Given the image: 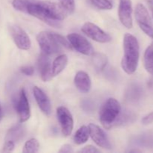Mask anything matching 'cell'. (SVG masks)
Wrapping results in <instances>:
<instances>
[{"instance_id":"6da1fadb","label":"cell","mask_w":153,"mask_h":153,"mask_svg":"<svg viewBox=\"0 0 153 153\" xmlns=\"http://www.w3.org/2000/svg\"><path fill=\"white\" fill-rule=\"evenodd\" d=\"M27 13L50 26L60 28L61 26L60 21L66 19L69 13L61 3L37 0L28 5Z\"/></svg>"},{"instance_id":"7a4b0ae2","label":"cell","mask_w":153,"mask_h":153,"mask_svg":"<svg viewBox=\"0 0 153 153\" xmlns=\"http://www.w3.org/2000/svg\"><path fill=\"white\" fill-rule=\"evenodd\" d=\"M123 52L121 67L127 74H133L138 66L140 46L137 39L129 33H126L124 35Z\"/></svg>"},{"instance_id":"3957f363","label":"cell","mask_w":153,"mask_h":153,"mask_svg":"<svg viewBox=\"0 0 153 153\" xmlns=\"http://www.w3.org/2000/svg\"><path fill=\"white\" fill-rule=\"evenodd\" d=\"M120 111L121 106L119 102L114 98L108 99L100 111V120L102 126L106 129L111 128Z\"/></svg>"},{"instance_id":"277c9868","label":"cell","mask_w":153,"mask_h":153,"mask_svg":"<svg viewBox=\"0 0 153 153\" xmlns=\"http://www.w3.org/2000/svg\"><path fill=\"white\" fill-rule=\"evenodd\" d=\"M37 41L42 52L46 55L58 53L63 48L57 40L55 32L41 31L37 35Z\"/></svg>"},{"instance_id":"5b68a950","label":"cell","mask_w":153,"mask_h":153,"mask_svg":"<svg viewBox=\"0 0 153 153\" xmlns=\"http://www.w3.org/2000/svg\"><path fill=\"white\" fill-rule=\"evenodd\" d=\"M136 21L140 29L148 37L153 38V25L149 13L146 7L141 3L136 5L134 10Z\"/></svg>"},{"instance_id":"8992f818","label":"cell","mask_w":153,"mask_h":153,"mask_svg":"<svg viewBox=\"0 0 153 153\" xmlns=\"http://www.w3.org/2000/svg\"><path fill=\"white\" fill-rule=\"evenodd\" d=\"M82 31L89 38L98 43H106L111 41V37L110 34L106 33L98 25L92 22H85L82 25Z\"/></svg>"},{"instance_id":"52a82bcc","label":"cell","mask_w":153,"mask_h":153,"mask_svg":"<svg viewBox=\"0 0 153 153\" xmlns=\"http://www.w3.org/2000/svg\"><path fill=\"white\" fill-rule=\"evenodd\" d=\"M72 48L85 55H91L94 52L91 43L81 34L77 33H71L67 36Z\"/></svg>"},{"instance_id":"ba28073f","label":"cell","mask_w":153,"mask_h":153,"mask_svg":"<svg viewBox=\"0 0 153 153\" xmlns=\"http://www.w3.org/2000/svg\"><path fill=\"white\" fill-rule=\"evenodd\" d=\"M9 31L17 48L21 50H28L31 48V40L27 33L20 26L12 24L9 26Z\"/></svg>"},{"instance_id":"9c48e42d","label":"cell","mask_w":153,"mask_h":153,"mask_svg":"<svg viewBox=\"0 0 153 153\" xmlns=\"http://www.w3.org/2000/svg\"><path fill=\"white\" fill-rule=\"evenodd\" d=\"M57 117L61 126L62 134L66 137L71 134L74 126V121L70 111L64 106H60L57 108Z\"/></svg>"},{"instance_id":"30bf717a","label":"cell","mask_w":153,"mask_h":153,"mask_svg":"<svg viewBox=\"0 0 153 153\" xmlns=\"http://www.w3.org/2000/svg\"><path fill=\"white\" fill-rule=\"evenodd\" d=\"M15 108L20 123L26 122L31 116V111H30V105L27 98L26 93L23 88L21 89L17 100H16Z\"/></svg>"},{"instance_id":"8fae6325","label":"cell","mask_w":153,"mask_h":153,"mask_svg":"<svg viewBox=\"0 0 153 153\" xmlns=\"http://www.w3.org/2000/svg\"><path fill=\"white\" fill-rule=\"evenodd\" d=\"M118 16L123 26L128 29L132 28V4L131 0H120Z\"/></svg>"},{"instance_id":"7c38bea8","label":"cell","mask_w":153,"mask_h":153,"mask_svg":"<svg viewBox=\"0 0 153 153\" xmlns=\"http://www.w3.org/2000/svg\"><path fill=\"white\" fill-rule=\"evenodd\" d=\"M88 129L90 136L96 144L103 149H111V144L108 137L99 126L94 123H90L88 125Z\"/></svg>"},{"instance_id":"4fadbf2b","label":"cell","mask_w":153,"mask_h":153,"mask_svg":"<svg viewBox=\"0 0 153 153\" xmlns=\"http://www.w3.org/2000/svg\"><path fill=\"white\" fill-rule=\"evenodd\" d=\"M37 67L40 78L43 82H49L54 77L52 75V64L50 58H49V55H46L43 52L40 54L37 61Z\"/></svg>"},{"instance_id":"5bb4252c","label":"cell","mask_w":153,"mask_h":153,"mask_svg":"<svg viewBox=\"0 0 153 153\" xmlns=\"http://www.w3.org/2000/svg\"><path fill=\"white\" fill-rule=\"evenodd\" d=\"M33 94L42 112L47 116L50 115L52 113V105L48 96L37 86H34L33 88Z\"/></svg>"},{"instance_id":"9a60e30c","label":"cell","mask_w":153,"mask_h":153,"mask_svg":"<svg viewBox=\"0 0 153 153\" xmlns=\"http://www.w3.org/2000/svg\"><path fill=\"white\" fill-rule=\"evenodd\" d=\"M74 83L76 88L84 94L89 92L91 88V79L89 75L85 71H79L76 73Z\"/></svg>"},{"instance_id":"2e32d148","label":"cell","mask_w":153,"mask_h":153,"mask_svg":"<svg viewBox=\"0 0 153 153\" xmlns=\"http://www.w3.org/2000/svg\"><path fill=\"white\" fill-rule=\"evenodd\" d=\"M92 64L97 72L103 71L107 66L108 58L105 54L100 52H94L92 54Z\"/></svg>"},{"instance_id":"e0dca14e","label":"cell","mask_w":153,"mask_h":153,"mask_svg":"<svg viewBox=\"0 0 153 153\" xmlns=\"http://www.w3.org/2000/svg\"><path fill=\"white\" fill-rule=\"evenodd\" d=\"M67 63H68V57L67 55H59L54 60L53 63L52 64V75L53 76H58V74L61 73L63 70L67 67Z\"/></svg>"},{"instance_id":"ac0fdd59","label":"cell","mask_w":153,"mask_h":153,"mask_svg":"<svg viewBox=\"0 0 153 153\" xmlns=\"http://www.w3.org/2000/svg\"><path fill=\"white\" fill-rule=\"evenodd\" d=\"M143 64L146 71L153 76V43L146 48L143 55Z\"/></svg>"},{"instance_id":"d6986e66","label":"cell","mask_w":153,"mask_h":153,"mask_svg":"<svg viewBox=\"0 0 153 153\" xmlns=\"http://www.w3.org/2000/svg\"><path fill=\"white\" fill-rule=\"evenodd\" d=\"M89 136L90 134L88 126H82L75 133L73 140H74V142L76 143V144L82 145L88 141V138H89Z\"/></svg>"},{"instance_id":"ffe728a7","label":"cell","mask_w":153,"mask_h":153,"mask_svg":"<svg viewBox=\"0 0 153 153\" xmlns=\"http://www.w3.org/2000/svg\"><path fill=\"white\" fill-rule=\"evenodd\" d=\"M24 129L22 128V126H16L13 128H10V130L7 132V136L5 137V140H13L16 143L17 140H19L23 135Z\"/></svg>"},{"instance_id":"44dd1931","label":"cell","mask_w":153,"mask_h":153,"mask_svg":"<svg viewBox=\"0 0 153 153\" xmlns=\"http://www.w3.org/2000/svg\"><path fill=\"white\" fill-rule=\"evenodd\" d=\"M91 5L99 10H111L113 7V0H88Z\"/></svg>"},{"instance_id":"7402d4cb","label":"cell","mask_w":153,"mask_h":153,"mask_svg":"<svg viewBox=\"0 0 153 153\" xmlns=\"http://www.w3.org/2000/svg\"><path fill=\"white\" fill-rule=\"evenodd\" d=\"M40 143L36 138H31L24 144L22 152L24 153H36L39 152Z\"/></svg>"},{"instance_id":"603a6c76","label":"cell","mask_w":153,"mask_h":153,"mask_svg":"<svg viewBox=\"0 0 153 153\" xmlns=\"http://www.w3.org/2000/svg\"><path fill=\"white\" fill-rule=\"evenodd\" d=\"M37 0H13L12 6L15 10L20 12L27 13V9L31 3L34 2Z\"/></svg>"},{"instance_id":"cb8c5ba5","label":"cell","mask_w":153,"mask_h":153,"mask_svg":"<svg viewBox=\"0 0 153 153\" xmlns=\"http://www.w3.org/2000/svg\"><path fill=\"white\" fill-rule=\"evenodd\" d=\"M59 1L69 13H73L75 11L76 8L75 0H59Z\"/></svg>"},{"instance_id":"d4e9b609","label":"cell","mask_w":153,"mask_h":153,"mask_svg":"<svg viewBox=\"0 0 153 153\" xmlns=\"http://www.w3.org/2000/svg\"><path fill=\"white\" fill-rule=\"evenodd\" d=\"M15 147V142H13V140H5V142L4 143V146H3L2 152H10L14 149Z\"/></svg>"},{"instance_id":"484cf974","label":"cell","mask_w":153,"mask_h":153,"mask_svg":"<svg viewBox=\"0 0 153 153\" xmlns=\"http://www.w3.org/2000/svg\"><path fill=\"white\" fill-rule=\"evenodd\" d=\"M79 152H84V153H99L100 152V149H97L95 146L92 145H88V146H85L82 149L79 151Z\"/></svg>"},{"instance_id":"4316f807","label":"cell","mask_w":153,"mask_h":153,"mask_svg":"<svg viewBox=\"0 0 153 153\" xmlns=\"http://www.w3.org/2000/svg\"><path fill=\"white\" fill-rule=\"evenodd\" d=\"M20 71L22 74L25 76H31L34 74V68L32 66H23L20 68Z\"/></svg>"},{"instance_id":"83f0119b","label":"cell","mask_w":153,"mask_h":153,"mask_svg":"<svg viewBox=\"0 0 153 153\" xmlns=\"http://www.w3.org/2000/svg\"><path fill=\"white\" fill-rule=\"evenodd\" d=\"M142 123L143 125H149V124L152 123H153V111L151 113L148 114L147 115L144 117L141 120Z\"/></svg>"},{"instance_id":"f1b7e54d","label":"cell","mask_w":153,"mask_h":153,"mask_svg":"<svg viewBox=\"0 0 153 153\" xmlns=\"http://www.w3.org/2000/svg\"><path fill=\"white\" fill-rule=\"evenodd\" d=\"M73 152H74V150H73V146L70 144L63 145L61 149H59V151H58V152L60 153H70Z\"/></svg>"},{"instance_id":"f546056e","label":"cell","mask_w":153,"mask_h":153,"mask_svg":"<svg viewBox=\"0 0 153 153\" xmlns=\"http://www.w3.org/2000/svg\"><path fill=\"white\" fill-rule=\"evenodd\" d=\"M149 5L150 7L151 10H152V16H153V0H149Z\"/></svg>"},{"instance_id":"4dcf8cb0","label":"cell","mask_w":153,"mask_h":153,"mask_svg":"<svg viewBox=\"0 0 153 153\" xmlns=\"http://www.w3.org/2000/svg\"><path fill=\"white\" fill-rule=\"evenodd\" d=\"M1 117H2V111H1V104H0V120L1 119Z\"/></svg>"}]
</instances>
